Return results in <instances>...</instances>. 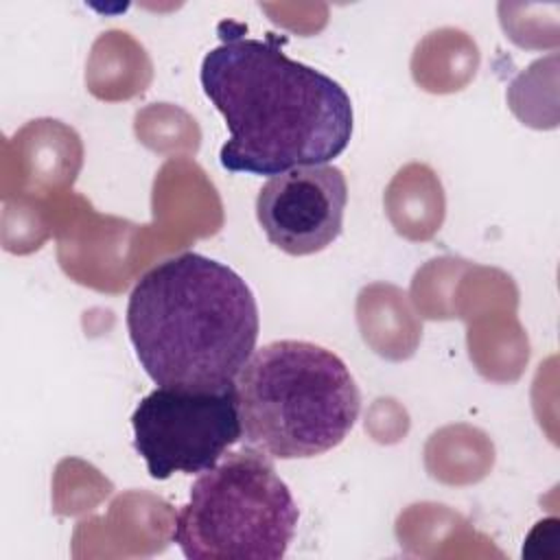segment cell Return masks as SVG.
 I'll use <instances>...</instances> for the list:
<instances>
[{
	"label": "cell",
	"mask_w": 560,
	"mask_h": 560,
	"mask_svg": "<svg viewBox=\"0 0 560 560\" xmlns=\"http://www.w3.org/2000/svg\"><path fill=\"white\" fill-rule=\"evenodd\" d=\"M201 88L223 114L230 138L219 151L232 173L273 177L328 164L346 151L354 114L348 92L328 74L282 52L276 37L236 33L201 61Z\"/></svg>",
	"instance_id": "cell-1"
},
{
	"label": "cell",
	"mask_w": 560,
	"mask_h": 560,
	"mask_svg": "<svg viewBox=\"0 0 560 560\" xmlns=\"http://www.w3.org/2000/svg\"><path fill=\"white\" fill-rule=\"evenodd\" d=\"M127 332L158 387L221 392L256 350L258 306L247 282L197 252L151 267L127 302Z\"/></svg>",
	"instance_id": "cell-2"
},
{
	"label": "cell",
	"mask_w": 560,
	"mask_h": 560,
	"mask_svg": "<svg viewBox=\"0 0 560 560\" xmlns=\"http://www.w3.org/2000/svg\"><path fill=\"white\" fill-rule=\"evenodd\" d=\"M243 442L276 459H306L352 431L361 394L332 350L302 339L252 352L236 376Z\"/></svg>",
	"instance_id": "cell-3"
},
{
	"label": "cell",
	"mask_w": 560,
	"mask_h": 560,
	"mask_svg": "<svg viewBox=\"0 0 560 560\" xmlns=\"http://www.w3.org/2000/svg\"><path fill=\"white\" fill-rule=\"evenodd\" d=\"M300 512L269 455L252 446L199 472L173 540L188 560H280Z\"/></svg>",
	"instance_id": "cell-4"
},
{
	"label": "cell",
	"mask_w": 560,
	"mask_h": 560,
	"mask_svg": "<svg viewBox=\"0 0 560 560\" xmlns=\"http://www.w3.org/2000/svg\"><path fill=\"white\" fill-rule=\"evenodd\" d=\"M131 427L153 479L210 470L243 438L236 383L221 392L155 387L138 402Z\"/></svg>",
	"instance_id": "cell-5"
},
{
	"label": "cell",
	"mask_w": 560,
	"mask_h": 560,
	"mask_svg": "<svg viewBox=\"0 0 560 560\" xmlns=\"http://www.w3.org/2000/svg\"><path fill=\"white\" fill-rule=\"evenodd\" d=\"M348 184L332 164L295 166L269 177L256 197V219L267 241L284 254L308 256L341 234Z\"/></svg>",
	"instance_id": "cell-6"
}]
</instances>
